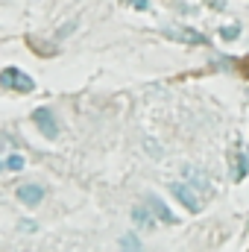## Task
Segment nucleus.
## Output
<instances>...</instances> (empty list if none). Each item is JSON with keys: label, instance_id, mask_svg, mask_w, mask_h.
<instances>
[{"label": "nucleus", "instance_id": "f257e3e1", "mask_svg": "<svg viewBox=\"0 0 249 252\" xmlns=\"http://www.w3.org/2000/svg\"><path fill=\"white\" fill-rule=\"evenodd\" d=\"M0 85H3V88H12V91H21V94H27V91H32V88H35V79H32V76H27L21 67H6V70H0Z\"/></svg>", "mask_w": 249, "mask_h": 252}, {"label": "nucleus", "instance_id": "f03ea898", "mask_svg": "<svg viewBox=\"0 0 249 252\" xmlns=\"http://www.w3.org/2000/svg\"><path fill=\"white\" fill-rule=\"evenodd\" d=\"M32 121H35L38 132H41L44 138H50V141H53V138H59V124H56V118H53V112H50V109H44V106H41V109H35V112H32Z\"/></svg>", "mask_w": 249, "mask_h": 252}, {"label": "nucleus", "instance_id": "7ed1b4c3", "mask_svg": "<svg viewBox=\"0 0 249 252\" xmlns=\"http://www.w3.org/2000/svg\"><path fill=\"white\" fill-rule=\"evenodd\" d=\"M164 35L173 41H185V44H205V35L190 27H170V30H164Z\"/></svg>", "mask_w": 249, "mask_h": 252}, {"label": "nucleus", "instance_id": "20e7f679", "mask_svg": "<svg viewBox=\"0 0 249 252\" xmlns=\"http://www.w3.org/2000/svg\"><path fill=\"white\" fill-rule=\"evenodd\" d=\"M170 193H173V196L185 205L187 211H193V214L199 211V199H196L193 188H187V185H182V182H179V185H173V188H170Z\"/></svg>", "mask_w": 249, "mask_h": 252}, {"label": "nucleus", "instance_id": "39448f33", "mask_svg": "<svg viewBox=\"0 0 249 252\" xmlns=\"http://www.w3.org/2000/svg\"><path fill=\"white\" fill-rule=\"evenodd\" d=\"M18 199H21L24 205L35 208V205L44 199V188H41V185H21V188H18Z\"/></svg>", "mask_w": 249, "mask_h": 252}, {"label": "nucleus", "instance_id": "423d86ee", "mask_svg": "<svg viewBox=\"0 0 249 252\" xmlns=\"http://www.w3.org/2000/svg\"><path fill=\"white\" fill-rule=\"evenodd\" d=\"M147 202H150V208H153V211H156V217H158V220H161V223H176V217H173V214H170V208H167V205H164V202H161V199H158V196H150V199H147Z\"/></svg>", "mask_w": 249, "mask_h": 252}, {"label": "nucleus", "instance_id": "0eeeda50", "mask_svg": "<svg viewBox=\"0 0 249 252\" xmlns=\"http://www.w3.org/2000/svg\"><path fill=\"white\" fill-rule=\"evenodd\" d=\"M132 220H135L138 226H144V229H153V223H156V220L150 217V211H147L144 205H135V208H132Z\"/></svg>", "mask_w": 249, "mask_h": 252}, {"label": "nucleus", "instance_id": "6e6552de", "mask_svg": "<svg viewBox=\"0 0 249 252\" xmlns=\"http://www.w3.org/2000/svg\"><path fill=\"white\" fill-rule=\"evenodd\" d=\"M185 176L193 182V188L208 190V176H205V173H199V170H193V167H185Z\"/></svg>", "mask_w": 249, "mask_h": 252}, {"label": "nucleus", "instance_id": "1a4fd4ad", "mask_svg": "<svg viewBox=\"0 0 249 252\" xmlns=\"http://www.w3.org/2000/svg\"><path fill=\"white\" fill-rule=\"evenodd\" d=\"M121 252H144L138 235H124V238H121Z\"/></svg>", "mask_w": 249, "mask_h": 252}, {"label": "nucleus", "instance_id": "9d476101", "mask_svg": "<svg viewBox=\"0 0 249 252\" xmlns=\"http://www.w3.org/2000/svg\"><path fill=\"white\" fill-rule=\"evenodd\" d=\"M3 167L6 170H12V173H18V170H24V156H18V153H12L6 161H3Z\"/></svg>", "mask_w": 249, "mask_h": 252}, {"label": "nucleus", "instance_id": "9b49d317", "mask_svg": "<svg viewBox=\"0 0 249 252\" xmlns=\"http://www.w3.org/2000/svg\"><path fill=\"white\" fill-rule=\"evenodd\" d=\"M249 173V156H241L238 158V170H235V179H244Z\"/></svg>", "mask_w": 249, "mask_h": 252}, {"label": "nucleus", "instance_id": "f8f14e48", "mask_svg": "<svg viewBox=\"0 0 249 252\" xmlns=\"http://www.w3.org/2000/svg\"><path fill=\"white\" fill-rule=\"evenodd\" d=\"M220 35H223L226 41H235V38L241 35V30H238V27H223V30H220Z\"/></svg>", "mask_w": 249, "mask_h": 252}, {"label": "nucleus", "instance_id": "ddd939ff", "mask_svg": "<svg viewBox=\"0 0 249 252\" xmlns=\"http://www.w3.org/2000/svg\"><path fill=\"white\" fill-rule=\"evenodd\" d=\"M73 27H76L73 21H70V24H64L62 30H59V35H62V38H64V35H70V32H73Z\"/></svg>", "mask_w": 249, "mask_h": 252}, {"label": "nucleus", "instance_id": "4468645a", "mask_svg": "<svg viewBox=\"0 0 249 252\" xmlns=\"http://www.w3.org/2000/svg\"><path fill=\"white\" fill-rule=\"evenodd\" d=\"M132 3H135V9H147L150 6V0H132Z\"/></svg>", "mask_w": 249, "mask_h": 252}, {"label": "nucleus", "instance_id": "2eb2a0df", "mask_svg": "<svg viewBox=\"0 0 249 252\" xmlns=\"http://www.w3.org/2000/svg\"><path fill=\"white\" fill-rule=\"evenodd\" d=\"M0 170H3V164H0Z\"/></svg>", "mask_w": 249, "mask_h": 252}]
</instances>
